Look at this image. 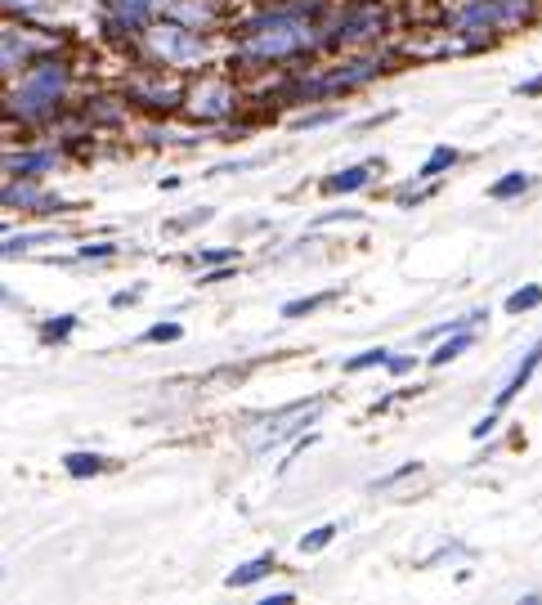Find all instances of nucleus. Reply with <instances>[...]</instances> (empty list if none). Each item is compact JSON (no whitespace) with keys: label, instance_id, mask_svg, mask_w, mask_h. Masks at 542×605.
I'll list each match as a JSON object with an SVG mask.
<instances>
[{"label":"nucleus","instance_id":"obj_36","mask_svg":"<svg viewBox=\"0 0 542 605\" xmlns=\"http://www.w3.org/2000/svg\"><path fill=\"white\" fill-rule=\"evenodd\" d=\"M516 90H520L524 99H533V95H542V77H533V82H520Z\"/></svg>","mask_w":542,"mask_h":605},{"label":"nucleus","instance_id":"obj_33","mask_svg":"<svg viewBox=\"0 0 542 605\" xmlns=\"http://www.w3.org/2000/svg\"><path fill=\"white\" fill-rule=\"evenodd\" d=\"M238 274V264H216V269H202V288H216V283H225V279H234Z\"/></svg>","mask_w":542,"mask_h":605},{"label":"nucleus","instance_id":"obj_29","mask_svg":"<svg viewBox=\"0 0 542 605\" xmlns=\"http://www.w3.org/2000/svg\"><path fill=\"white\" fill-rule=\"evenodd\" d=\"M121 247L117 242H108V238H99V242H82L77 251H73V260H112Z\"/></svg>","mask_w":542,"mask_h":605},{"label":"nucleus","instance_id":"obj_20","mask_svg":"<svg viewBox=\"0 0 542 605\" xmlns=\"http://www.w3.org/2000/svg\"><path fill=\"white\" fill-rule=\"evenodd\" d=\"M73 332H77V314H54V318H45V323L36 327L41 346H63Z\"/></svg>","mask_w":542,"mask_h":605},{"label":"nucleus","instance_id":"obj_3","mask_svg":"<svg viewBox=\"0 0 542 605\" xmlns=\"http://www.w3.org/2000/svg\"><path fill=\"white\" fill-rule=\"evenodd\" d=\"M140 54L149 58V67H162V73H180V77H197L207 73L216 63V50H212V32H193L175 19H153L144 32H140Z\"/></svg>","mask_w":542,"mask_h":605},{"label":"nucleus","instance_id":"obj_7","mask_svg":"<svg viewBox=\"0 0 542 605\" xmlns=\"http://www.w3.org/2000/svg\"><path fill=\"white\" fill-rule=\"evenodd\" d=\"M238 108H242V90L229 77H216V73H202L197 82H188L184 104H180V112L197 126H225V121H234Z\"/></svg>","mask_w":542,"mask_h":605},{"label":"nucleus","instance_id":"obj_18","mask_svg":"<svg viewBox=\"0 0 542 605\" xmlns=\"http://www.w3.org/2000/svg\"><path fill=\"white\" fill-rule=\"evenodd\" d=\"M63 471L73 480H90V476H104L108 471V457L104 453H86V449H77V453H67L63 457Z\"/></svg>","mask_w":542,"mask_h":605},{"label":"nucleus","instance_id":"obj_4","mask_svg":"<svg viewBox=\"0 0 542 605\" xmlns=\"http://www.w3.org/2000/svg\"><path fill=\"white\" fill-rule=\"evenodd\" d=\"M542 14V0H466L448 14V32L466 41V50H485L498 36L524 32Z\"/></svg>","mask_w":542,"mask_h":605},{"label":"nucleus","instance_id":"obj_8","mask_svg":"<svg viewBox=\"0 0 542 605\" xmlns=\"http://www.w3.org/2000/svg\"><path fill=\"white\" fill-rule=\"evenodd\" d=\"M54 50V36H45V28H14V23H0V77H14L23 67Z\"/></svg>","mask_w":542,"mask_h":605},{"label":"nucleus","instance_id":"obj_34","mask_svg":"<svg viewBox=\"0 0 542 605\" xmlns=\"http://www.w3.org/2000/svg\"><path fill=\"white\" fill-rule=\"evenodd\" d=\"M498 418H502V413H498V409H489V413H485L476 426H470V440H489V435L498 431Z\"/></svg>","mask_w":542,"mask_h":605},{"label":"nucleus","instance_id":"obj_38","mask_svg":"<svg viewBox=\"0 0 542 605\" xmlns=\"http://www.w3.org/2000/svg\"><path fill=\"white\" fill-rule=\"evenodd\" d=\"M0 305H19V296H14L10 288H0Z\"/></svg>","mask_w":542,"mask_h":605},{"label":"nucleus","instance_id":"obj_26","mask_svg":"<svg viewBox=\"0 0 542 605\" xmlns=\"http://www.w3.org/2000/svg\"><path fill=\"white\" fill-rule=\"evenodd\" d=\"M386 359H390V350H386V346H372V350H359L355 359H346L342 368H346V372H368V368H386Z\"/></svg>","mask_w":542,"mask_h":605},{"label":"nucleus","instance_id":"obj_10","mask_svg":"<svg viewBox=\"0 0 542 605\" xmlns=\"http://www.w3.org/2000/svg\"><path fill=\"white\" fill-rule=\"evenodd\" d=\"M158 14H162V19H175V23L193 28V32H216V28L229 19L220 0H166Z\"/></svg>","mask_w":542,"mask_h":605},{"label":"nucleus","instance_id":"obj_31","mask_svg":"<svg viewBox=\"0 0 542 605\" xmlns=\"http://www.w3.org/2000/svg\"><path fill=\"white\" fill-rule=\"evenodd\" d=\"M212 220V207H197L193 216H180V220H171L166 225V234H184V229H193V225H207Z\"/></svg>","mask_w":542,"mask_h":605},{"label":"nucleus","instance_id":"obj_14","mask_svg":"<svg viewBox=\"0 0 542 605\" xmlns=\"http://www.w3.org/2000/svg\"><path fill=\"white\" fill-rule=\"evenodd\" d=\"M470 346H476V327H457V332L440 336V346L426 355V364H431V368H448V364H453V359H462Z\"/></svg>","mask_w":542,"mask_h":605},{"label":"nucleus","instance_id":"obj_24","mask_svg":"<svg viewBox=\"0 0 542 605\" xmlns=\"http://www.w3.org/2000/svg\"><path fill=\"white\" fill-rule=\"evenodd\" d=\"M188 264H238V247H193L188 256H184Z\"/></svg>","mask_w":542,"mask_h":605},{"label":"nucleus","instance_id":"obj_16","mask_svg":"<svg viewBox=\"0 0 542 605\" xmlns=\"http://www.w3.org/2000/svg\"><path fill=\"white\" fill-rule=\"evenodd\" d=\"M41 242H58V229H28V234L0 238V260H19V256H28V251L41 247Z\"/></svg>","mask_w":542,"mask_h":605},{"label":"nucleus","instance_id":"obj_15","mask_svg":"<svg viewBox=\"0 0 542 605\" xmlns=\"http://www.w3.org/2000/svg\"><path fill=\"white\" fill-rule=\"evenodd\" d=\"M274 570H279V557H274V552H260V557L242 561L234 574H225V587H256L260 579H269Z\"/></svg>","mask_w":542,"mask_h":605},{"label":"nucleus","instance_id":"obj_11","mask_svg":"<svg viewBox=\"0 0 542 605\" xmlns=\"http://www.w3.org/2000/svg\"><path fill=\"white\" fill-rule=\"evenodd\" d=\"M0 171H6L10 180H45L50 171H58V149L10 153V158H0Z\"/></svg>","mask_w":542,"mask_h":605},{"label":"nucleus","instance_id":"obj_25","mask_svg":"<svg viewBox=\"0 0 542 605\" xmlns=\"http://www.w3.org/2000/svg\"><path fill=\"white\" fill-rule=\"evenodd\" d=\"M58 0H0V14H14V19H36L45 10H54Z\"/></svg>","mask_w":542,"mask_h":605},{"label":"nucleus","instance_id":"obj_17","mask_svg":"<svg viewBox=\"0 0 542 605\" xmlns=\"http://www.w3.org/2000/svg\"><path fill=\"white\" fill-rule=\"evenodd\" d=\"M462 162V153L453 149V144H440V149H431V158L418 166V175H413V184H435L444 171H453Z\"/></svg>","mask_w":542,"mask_h":605},{"label":"nucleus","instance_id":"obj_9","mask_svg":"<svg viewBox=\"0 0 542 605\" xmlns=\"http://www.w3.org/2000/svg\"><path fill=\"white\" fill-rule=\"evenodd\" d=\"M126 99L134 104V108H149V112H180V104H184V82H180V73H144V77H134L130 86H126Z\"/></svg>","mask_w":542,"mask_h":605},{"label":"nucleus","instance_id":"obj_27","mask_svg":"<svg viewBox=\"0 0 542 605\" xmlns=\"http://www.w3.org/2000/svg\"><path fill=\"white\" fill-rule=\"evenodd\" d=\"M332 121H346V108H318V112H301L292 126H296V130H318V126H332Z\"/></svg>","mask_w":542,"mask_h":605},{"label":"nucleus","instance_id":"obj_28","mask_svg":"<svg viewBox=\"0 0 542 605\" xmlns=\"http://www.w3.org/2000/svg\"><path fill=\"white\" fill-rule=\"evenodd\" d=\"M180 336H184V327L171 318V323H153V327L140 336V342H144V346H166V342H180Z\"/></svg>","mask_w":542,"mask_h":605},{"label":"nucleus","instance_id":"obj_5","mask_svg":"<svg viewBox=\"0 0 542 605\" xmlns=\"http://www.w3.org/2000/svg\"><path fill=\"white\" fill-rule=\"evenodd\" d=\"M323 409H327V395L292 399V403H283V409H274V413H260V418L242 431L247 453H251V457H264V453H274V449H283V444L301 440V435L323 418Z\"/></svg>","mask_w":542,"mask_h":605},{"label":"nucleus","instance_id":"obj_1","mask_svg":"<svg viewBox=\"0 0 542 605\" xmlns=\"http://www.w3.org/2000/svg\"><path fill=\"white\" fill-rule=\"evenodd\" d=\"M327 0H283L269 6L242 23H234V50L229 67L234 73H274L288 63H305L327 50L323 19H327Z\"/></svg>","mask_w":542,"mask_h":605},{"label":"nucleus","instance_id":"obj_12","mask_svg":"<svg viewBox=\"0 0 542 605\" xmlns=\"http://www.w3.org/2000/svg\"><path fill=\"white\" fill-rule=\"evenodd\" d=\"M377 171H386V162H355V166H346V171L327 175V180L318 184V193H327V197H350V193L368 188V184L377 180Z\"/></svg>","mask_w":542,"mask_h":605},{"label":"nucleus","instance_id":"obj_21","mask_svg":"<svg viewBox=\"0 0 542 605\" xmlns=\"http://www.w3.org/2000/svg\"><path fill=\"white\" fill-rule=\"evenodd\" d=\"M336 533H342V525H336V520H327V525H318V529L301 533V543H296V552H301V557H318L323 548H332V543H336Z\"/></svg>","mask_w":542,"mask_h":605},{"label":"nucleus","instance_id":"obj_35","mask_svg":"<svg viewBox=\"0 0 542 605\" xmlns=\"http://www.w3.org/2000/svg\"><path fill=\"white\" fill-rule=\"evenodd\" d=\"M140 296H144V288H130V292H117V296H112V305H117V310H126V305H134Z\"/></svg>","mask_w":542,"mask_h":605},{"label":"nucleus","instance_id":"obj_2","mask_svg":"<svg viewBox=\"0 0 542 605\" xmlns=\"http://www.w3.org/2000/svg\"><path fill=\"white\" fill-rule=\"evenodd\" d=\"M67 90H73V63H67L58 50H45L23 67L14 90L0 99V112L19 126H45L63 112Z\"/></svg>","mask_w":542,"mask_h":605},{"label":"nucleus","instance_id":"obj_22","mask_svg":"<svg viewBox=\"0 0 542 605\" xmlns=\"http://www.w3.org/2000/svg\"><path fill=\"white\" fill-rule=\"evenodd\" d=\"M336 296H342L336 288H332V292H314V296H296V301H288L279 314H283V318H305V314H318L323 305H332Z\"/></svg>","mask_w":542,"mask_h":605},{"label":"nucleus","instance_id":"obj_19","mask_svg":"<svg viewBox=\"0 0 542 605\" xmlns=\"http://www.w3.org/2000/svg\"><path fill=\"white\" fill-rule=\"evenodd\" d=\"M533 184H538V180H533L529 171H507V175H498V180L489 184V197H494V202H516V197H524Z\"/></svg>","mask_w":542,"mask_h":605},{"label":"nucleus","instance_id":"obj_30","mask_svg":"<svg viewBox=\"0 0 542 605\" xmlns=\"http://www.w3.org/2000/svg\"><path fill=\"white\" fill-rule=\"evenodd\" d=\"M418 471H422V462H399L394 471H386V476H377V480H372V489H390V485H399V480L418 476Z\"/></svg>","mask_w":542,"mask_h":605},{"label":"nucleus","instance_id":"obj_13","mask_svg":"<svg viewBox=\"0 0 542 605\" xmlns=\"http://www.w3.org/2000/svg\"><path fill=\"white\" fill-rule=\"evenodd\" d=\"M538 368H542V342H533V346L524 350V359L516 364V372H511V377H507V386L498 390V399H494V409H498V413H507L511 403L524 395V386L533 381V372H538Z\"/></svg>","mask_w":542,"mask_h":605},{"label":"nucleus","instance_id":"obj_23","mask_svg":"<svg viewBox=\"0 0 542 605\" xmlns=\"http://www.w3.org/2000/svg\"><path fill=\"white\" fill-rule=\"evenodd\" d=\"M538 305H542V288H538V283H524V288H516V292L507 296L502 310H507L511 318H520V314H533Z\"/></svg>","mask_w":542,"mask_h":605},{"label":"nucleus","instance_id":"obj_32","mask_svg":"<svg viewBox=\"0 0 542 605\" xmlns=\"http://www.w3.org/2000/svg\"><path fill=\"white\" fill-rule=\"evenodd\" d=\"M413 368H418V355H394V350H390V359H386V372H390V377H409Z\"/></svg>","mask_w":542,"mask_h":605},{"label":"nucleus","instance_id":"obj_37","mask_svg":"<svg viewBox=\"0 0 542 605\" xmlns=\"http://www.w3.org/2000/svg\"><path fill=\"white\" fill-rule=\"evenodd\" d=\"M292 596H296V592H269L264 605H279V601H292Z\"/></svg>","mask_w":542,"mask_h":605},{"label":"nucleus","instance_id":"obj_6","mask_svg":"<svg viewBox=\"0 0 542 605\" xmlns=\"http://www.w3.org/2000/svg\"><path fill=\"white\" fill-rule=\"evenodd\" d=\"M390 10L381 0H350V6H332L323 19L327 50H372L390 36Z\"/></svg>","mask_w":542,"mask_h":605}]
</instances>
